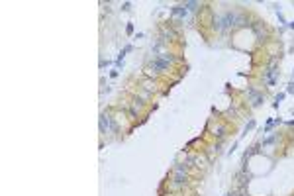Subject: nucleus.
<instances>
[{
  "label": "nucleus",
  "instance_id": "1",
  "mask_svg": "<svg viewBox=\"0 0 294 196\" xmlns=\"http://www.w3.org/2000/svg\"><path fill=\"white\" fill-rule=\"evenodd\" d=\"M235 22H237V16H235L233 12H228V14H224L222 18L216 20V28H218V30H226V28H231Z\"/></svg>",
  "mask_w": 294,
  "mask_h": 196
},
{
  "label": "nucleus",
  "instance_id": "6",
  "mask_svg": "<svg viewBox=\"0 0 294 196\" xmlns=\"http://www.w3.org/2000/svg\"><path fill=\"white\" fill-rule=\"evenodd\" d=\"M186 12H188V10H186V6H174V8H173L174 16H186Z\"/></svg>",
  "mask_w": 294,
  "mask_h": 196
},
{
  "label": "nucleus",
  "instance_id": "3",
  "mask_svg": "<svg viewBox=\"0 0 294 196\" xmlns=\"http://www.w3.org/2000/svg\"><path fill=\"white\" fill-rule=\"evenodd\" d=\"M169 63H171V57H163V59H157V61H155V63L151 65V71L159 73V71L167 69V67H169Z\"/></svg>",
  "mask_w": 294,
  "mask_h": 196
},
{
  "label": "nucleus",
  "instance_id": "2",
  "mask_svg": "<svg viewBox=\"0 0 294 196\" xmlns=\"http://www.w3.org/2000/svg\"><path fill=\"white\" fill-rule=\"evenodd\" d=\"M100 130L104 131V133H108V131H116L118 128H116V124L112 122V118H110L108 114H102L100 116Z\"/></svg>",
  "mask_w": 294,
  "mask_h": 196
},
{
  "label": "nucleus",
  "instance_id": "4",
  "mask_svg": "<svg viewBox=\"0 0 294 196\" xmlns=\"http://www.w3.org/2000/svg\"><path fill=\"white\" fill-rule=\"evenodd\" d=\"M185 182V167L178 165L176 167V174H174V185H182Z\"/></svg>",
  "mask_w": 294,
  "mask_h": 196
},
{
  "label": "nucleus",
  "instance_id": "7",
  "mask_svg": "<svg viewBox=\"0 0 294 196\" xmlns=\"http://www.w3.org/2000/svg\"><path fill=\"white\" fill-rule=\"evenodd\" d=\"M185 6H186V8H188V10H194V8H196V6H198V4H196V2H186Z\"/></svg>",
  "mask_w": 294,
  "mask_h": 196
},
{
  "label": "nucleus",
  "instance_id": "5",
  "mask_svg": "<svg viewBox=\"0 0 294 196\" xmlns=\"http://www.w3.org/2000/svg\"><path fill=\"white\" fill-rule=\"evenodd\" d=\"M249 96H251V100H253V106H259L263 102V96L261 94H257L255 90H249Z\"/></svg>",
  "mask_w": 294,
  "mask_h": 196
}]
</instances>
